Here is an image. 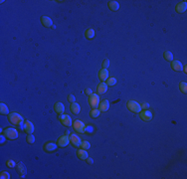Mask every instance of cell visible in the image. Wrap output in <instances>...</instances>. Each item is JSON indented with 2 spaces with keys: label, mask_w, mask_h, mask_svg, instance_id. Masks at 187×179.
<instances>
[{
  "label": "cell",
  "mask_w": 187,
  "mask_h": 179,
  "mask_svg": "<svg viewBox=\"0 0 187 179\" xmlns=\"http://www.w3.org/2000/svg\"><path fill=\"white\" fill-rule=\"evenodd\" d=\"M8 120H9L10 124H13V125L20 126L21 128H23L24 118H23V116L18 114V112H11V114H8Z\"/></svg>",
  "instance_id": "6da1fadb"
},
{
  "label": "cell",
  "mask_w": 187,
  "mask_h": 179,
  "mask_svg": "<svg viewBox=\"0 0 187 179\" xmlns=\"http://www.w3.org/2000/svg\"><path fill=\"white\" fill-rule=\"evenodd\" d=\"M94 35H96V33H94V30H93V29L86 30V32H85L86 38H88V39H93V38L94 37Z\"/></svg>",
  "instance_id": "cb8c5ba5"
},
{
  "label": "cell",
  "mask_w": 187,
  "mask_h": 179,
  "mask_svg": "<svg viewBox=\"0 0 187 179\" xmlns=\"http://www.w3.org/2000/svg\"><path fill=\"white\" fill-rule=\"evenodd\" d=\"M139 118H141L143 122H149V120H152V112L148 110H141V112H139Z\"/></svg>",
  "instance_id": "9c48e42d"
},
{
  "label": "cell",
  "mask_w": 187,
  "mask_h": 179,
  "mask_svg": "<svg viewBox=\"0 0 187 179\" xmlns=\"http://www.w3.org/2000/svg\"><path fill=\"white\" fill-rule=\"evenodd\" d=\"M59 120H60V122L65 126L73 125V122H72V118L69 114H60Z\"/></svg>",
  "instance_id": "8992f818"
},
{
  "label": "cell",
  "mask_w": 187,
  "mask_h": 179,
  "mask_svg": "<svg viewBox=\"0 0 187 179\" xmlns=\"http://www.w3.org/2000/svg\"><path fill=\"white\" fill-rule=\"evenodd\" d=\"M179 89H180V92H183V94H186L187 92V84L185 82H181L179 84Z\"/></svg>",
  "instance_id": "83f0119b"
},
{
  "label": "cell",
  "mask_w": 187,
  "mask_h": 179,
  "mask_svg": "<svg viewBox=\"0 0 187 179\" xmlns=\"http://www.w3.org/2000/svg\"><path fill=\"white\" fill-rule=\"evenodd\" d=\"M5 138H6L5 136H4L3 134H2V135H1V140H0V142H1V143H3V142L5 141Z\"/></svg>",
  "instance_id": "f35d334b"
},
{
  "label": "cell",
  "mask_w": 187,
  "mask_h": 179,
  "mask_svg": "<svg viewBox=\"0 0 187 179\" xmlns=\"http://www.w3.org/2000/svg\"><path fill=\"white\" fill-rule=\"evenodd\" d=\"M70 110H71L72 114H78L81 112V106H80V104H77V102H72L71 106H70Z\"/></svg>",
  "instance_id": "ac0fdd59"
},
{
  "label": "cell",
  "mask_w": 187,
  "mask_h": 179,
  "mask_svg": "<svg viewBox=\"0 0 187 179\" xmlns=\"http://www.w3.org/2000/svg\"><path fill=\"white\" fill-rule=\"evenodd\" d=\"M54 110L60 116V114H63L64 112H65V106L62 102H56L55 106H54Z\"/></svg>",
  "instance_id": "e0dca14e"
},
{
  "label": "cell",
  "mask_w": 187,
  "mask_h": 179,
  "mask_svg": "<svg viewBox=\"0 0 187 179\" xmlns=\"http://www.w3.org/2000/svg\"><path fill=\"white\" fill-rule=\"evenodd\" d=\"M73 127L78 133H85L86 132V124L80 120H76L75 122H73Z\"/></svg>",
  "instance_id": "277c9868"
},
{
  "label": "cell",
  "mask_w": 187,
  "mask_h": 179,
  "mask_svg": "<svg viewBox=\"0 0 187 179\" xmlns=\"http://www.w3.org/2000/svg\"><path fill=\"white\" fill-rule=\"evenodd\" d=\"M106 90H108V85H106V83H104V82H102V83L98 86V94H104V92H106Z\"/></svg>",
  "instance_id": "7402d4cb"
},
{
  "label": "cell",
  "mask_w": 187,
  "mask_h": 179,
  "mask_svg": "<svg viewBox=\"0 0 187 179\" xmlns=\"http://www.w3.org/2000/svg\"><path fill=\"white\" fill-rule=\"evenodd\" d=\"M0 114H3V116H5V114H9V110H8V106H6L5 104H3V102H1L0 104Z\"/></svg>",
  "instance_id": "603a6c76"
},
{
  "label": "cell",
  "mask_w": 187,
  "mask_h": 179,
  "mask_svg": "<svg viewBox=\"0 0 187 179\" xmlns=\"http://www.w3.org/2000/svg\"><path fill=\"white\" fill-rule=\"evenodd\" d=\"M93 131H94V126L86 125V132H88V133H92Z\"/></svg>",
  "instance_id": "836d02e7"
},
{
  "label": "cell",
  "mask_w": 187,
  "mask_h": 179,
  "mask_svg": "<svg viewBox=\"0 0 187 179\" xmlns=\"http://www.w3.org/2000/svg\"><path fill=\"white\" fill-rule=\"evenodd\" d=\"M148 108H149V104H148L147 102H143V104H141V110H142V108H144V110H147Z\"/></svg>",
  "instance_id": "d590c367"
},
{
  "label": "cell",
  "mask_w": 187,
  "mask_h": 179,
  "mask_svg": "<svg viewBox=\"0 0 187 179\" xmlns=\"http://www.w3.org/2000/svg\"><path fill=\"white\" fill-rule=\"evenodd\" d=\"M70 142V136L68 135H62L58 138L57 144L59 147H66Z\"/></svg>",
  "instance_id": "ba28073f"
},
{
  "label": "cell",
  "mask_w": 187,
  "mask_h": 179,
  "mask_svg": "<svg viewBox=\"0 0 187 179\" xmlns=\"http://www.w3.org/2000/svg\"><path fill=\"white\" fill-rule=\"evenodd\" d=\"M163 57H164V59H165L166 61H170V62L173 61V54H172L171 52H169V51L164 52Z\"/></svg>",
  "instance_id": "d4e9b609"
},
{
  "label": "cell",
  "mask_w": 187,
  "mask_h": 179,
  "mask_svg": "<svg viewBox=\"0 0 187 179\" xmlns=\"http://www.w3.org/2000/svg\"><path fill=\"white\" fill-rule=\"evenodd\" d=\"M171 68H172V70H174V71L180 72L183 70V65H182L180 61L173 60V61H171Z\"/></svg>",
  "instance_id": "7c38bea8"
},
{
  "label": "cell",
  "mask_w": 187,
  "mask_h": 179,
  "mask_svg": "<svg viewBox=\"0 0 187 179\" xmlns=\"http://www.w3.org/2000/svg\"><path fill=\"white\" fill-rule=\"evenodd\" d=\"M58 147V144L54 143V142L52 141H49V142H46L45 144H44V147L43 149L45 150L46 152H52L54 151V150H56Z\"/></svg>",
  "instance_id": "8fae6325"
},
{
  "label": "cell",
  "mask_w": 187,
  "mask_h": 179,
  "mask_svg": "<svg viewBox=\"0 0 187 179\" xmlns=\"http://www.w3.org/2000/svg\"><path fill=\"white\" fill-rule=\"evenodd\" d=\"M86 161H87V163L88 164H93V159H92V158H90V157H88L87 159H86Z\"/></svg>",
  "instance_id": "74e56055"
},
{
  "label": "cell",
  "mask_w": 187,
  "mask_h": 179,
  "mask_svg": "<svg viewBox=\"0 0 187 179\" xmlns=\"http://www.w3.org/2000/svg\"><path fill=\"white\" fill-rule=\"evenodd\" d=\"M41 22L43 24V26L45 27H52L53 26V21L50 17L48 16H42L41 17Z\"/></svg>",
  "instance_id": "2e32d148"
},
{
  "label": "cell",
  "mask_w": 187,
  "mask_h": 179,
  "mask_svg": "<svg viewBox=\"0 0 187 179\" xmlns=\"http://www.w3.org/2000/svg\"><path fill=\"white\" fill-rule=\"evenodd\" d=\"M108 67H110V60L104 59V61H102V68H104V69H108Z\"/></svg>",
  "instance_id": "d6a6232c"
},
{
  "label": "cell",
  "mask_w": 187,
  "mask_h": 179,
  "mask_svg": "<svg viewBox=\"0 0 187 179\" xmlns=\"http://www.w3.org/2000/svg\"><path fill=\"white\" fill-rule=\"evenodd\" d=\"M100 110H98V108H93V110H91V112H90V116H91V118H96L100 116Z\"/></svg>",
  "instance_id": "484cf974"
},
{
  "label": "cell",
  "mask_w": 187,
  "mask_h": 179,
  "mask_svg": "<svg viewBox=\"0 0 187 179\" xmlns=\"http://www.w3.org/2000/svg\"><path fill=\"white\" fill-rule=\"evenodd\" d=\"M2 134L5 136L7 139L9 140H14L18 137L19 133H18L17 129H15L14 127H7L5 129L2 130Z\"/></svg>",
  "instance_id": "7a4b0ae2"
},
{
  "label": "cell",
  "mask_w": 187,
  "mask_h": 179,
  "mask_svg": "<svg viewBox=\"0 0 187 179\" xmlns=\"http://www.w3.org/2000/svg\"><path fill=\"white\" fill-rule=\"evenodd\" d=\"M23 129L26 133L32 134L34 131V124H32L30 120H26V122H24V124H23Z\"/></svg>",
  "instance_id": "30bf717a"
},
{
  "label": "cell",
  "mask_w": 187,
  "mask_h": 179,
  "mask_svg": "<svg viewBox=\"0 0 187 179\" xmlns=\"http://www.w3.org/2000/svg\"><path fill=\"white\" fill-rule=\"evenodd\" d=\"M81 142H82L81 138H80L77 134H75V133L70 134V143H71L74 147H79V146H81Z\"/></svg>",
  "instance_id": "52a82bcc"
},
{
  "label": "cell",
  "mask_w": 187,
  "mask_h": 179,
  "mask_svg": "<svg viewBox=\"0 0 187 179\" xmlns=\"http://www.w3.org/2000/svg\"><path fill=\"white\" fill-rule=\"evenodd\" d=\"M77 156H78V158H80V159L86 160L88 157H89V154H88L87 150L82 148V149H79L77 151Z\"/></svg>",
  "instance_id": "d6986e66"
},
{
  "label": "cell",
  "mask_w": 187,
  "mask_h": 179,
  "mask_svg": "<svg viewBox=\"0 0 187 179\" xmlns=\"http://www.w3.org/2000/svg\"><path fill=\"white\" fill-rule=\"evenodd\" d=\"M187 9V2L186 1H181L176 5L175 10L177 13H184Z\"/></svg>",
  "instance_id": "4fadbf2b"
},
{
  "label": "cell",
  "mask_w": 187,
  "mask_h": 179,
  "mask_svg": "<svg viewBox=\"0 0 187 179\" xmlns=\"http://www.w3.org/2000/svg\"><path fill=\"white\" fill-rule=\"evenodd\" d=\"M68 100H69V102H75V100H76V98H75V96L74 94H69L68 96Z\"/></svg>",
  "instance_id": "e575fe53"
},
{
  "label": "cell",
  "mask_w": 187,
  "mask_h": 179,
  "mask_svg": "<svg viewBox=\"0 0 187 179\" xmlns=\"http://www.w3.org/2000/svg\"><path fill=\"white\" fill-rule=\"evenodd\" d=\"M98 78L102 82H106V80L108 79V69H104L102 68V70H100L98 72Z\"/></svg>",
  "instance_id": "9a60e30c"
},
{
  "label": "cell",
  "mask_w": 187,
  "mask_h": 179,
  "mask_svg": "<svg viewBox=\"0 0 187 179\" xmlns=\"http://www.w3.org/2000/svg\"><path fill=\"white\" fill-rule=\"evenodd\" d=\"M108 6L112 11H118V10L120 9V4H118V2L114 1V0H112V1H108Z\"/></svg>",
  "instance_id": "44dd1931"
},
{
  "label": "cell",
  "mask_w": 187,
  "mask_h": 179,
  "mask_svg": "<svg viewBox=\"0 0 187 179\" xmlns=\"http://www.w3.org/2000/svg\"><path fill=\"white\" fill-rule=\"evenodd\" d=\"M27 142L28 143H30V144H32V143H34L35 142V136L33 135V134H28L27 135Z\"/></svg>",
  "instance_id": "f546056e"
},
{
  "label": "cell",
  "mask_w": 187,
  "mask_h": 179,
  "mask_svg": "<svg viewBox=\"0 0 187 179\" xmlns=\"http://www.w3.org/2000/svg\"><path fill=\"white\" fill-rule=\"evenodd\" d=\"M0 178L1 179H9L10 178V174L6 171H2L0 173Z\"/></svg>",
  "instance_id": "4dcf8cb0"
},
{
  "label": "cell",
  "mask_w": 187,
  "mask_h": 179,
  "mask_svg": "<svg viewBox=\"0 0 187 179\" xmlns=\"http://www.w3.org/2000/svg\"><path fill=\"white\" fill-rule=\"evenodd\" d=\"M85 92L88 94V96H91V94H93V90H92L91 89H86L85 90Z\"/></svg>",
  "instance_id": "8d00e7d4"
},
{
  "label": "cell",
  "mask_w": 187,
  "mask_h": 179,
  "mask_svg": "<svg viewBox=\"0 0 187 179\" xmlns=\"http://www.w3.org/2000/svg\"><path fill=\"white\" fill-rule=\"evenodd\" d=\"M88 102H89V104L92 108H96L100 104V96H98V94L93 92L91 96H89Z\"/></svg>",
  "instance_id": "5b68a950"
},
{
  "label": "cell",
  "mask_w": 187,
  "mask_h": 179,
  "mask_svg": "<svg viewBox=\"0 0 187 179\" xmlns=\"http://www.w3.org/2000/svg\"><path fill=\"white\" fill-rule=\"evenodd\" d=\"M110 108V102H108V100H104L102 102H100V104H98V110H100V112H104Z\"/></svg>",
  "instance_id": "5bb4252c"
},
{
  "label": "cell",
  "mask_w": 187,
  "mask_h": 179,
  "mask_svg": "<svg viewBox=\"0 0 187 179\" xmlns=\"http://www.w3.org/2000/svg\"><path fill=\"white\" fill-rule=\"evenodd\" d=\"M6 165L10 168H13L14 166H16V163H15V161H13V160H7V161H6Z\"/></svg>",
  "instance_id": "1f68e13d"
},
{
  "label": "cell",
  "mask_w": 187,
  "mask_h": 179,
  "mask_svg": "<svg viewBox=\"0 0 187 179\" xmlns=\"http://www.w3.org/2000/svg\"><path fill=\"white\" fill-rule=\"evenodd\" d=\"M81 147L83 148V149H89L90 147H91V143H90L89 141H87V140H84V141L81 142Z\"/></svg>",
  "instance_id": "f1b7e54d"
},
{
  "label": "cell",
  "mask_w": 187,
  "mask_h": 179,
  "mask_svg": "<svg viewBox=\"0 0 187 179\" xmlns=\"http://www.w3.org/2000/svg\"><path fill=\"white\" fill-rule=\"evenodd\" d=\"M126 106H128V108L130 112H134V114H139L141 112V106L135 100H128V104H126Z\"/></svg>",
  "instance_id": "3957f363"
},
{
  "label": "cell",
  "mask_w": 187,
  "mask_h": 179,
  "mask_svg": "<svg viewBox=\"0 0 187 179\" xmlns=\"http://www.w3.org/2000/svg\"><path fill=\"white\" fill-rule=\"evenodd\" d=\"M17 171L19 172V174H20V178H24V176L26 175V168L23 163L17 164Z\"/></svg>",
  "instance_id": "ffe728a7"
},
{
  "label": "cell",
  "mask_w": 187,
  "mask_h": 179,
  "mask_svg": "<svg viewBox=\"0 0 187 179\" xmlns=\"http://www.w3.org/2000/svg\"><path fill=\"white\" fill-rule=\"evenodd\" d=\"M106 85L108 86H110V87H112V86H114L116 84V78H114V77H110V78H108V80H106Z\"/></svg>",
  "instance_id": "4316f807"
}]
</instances>
